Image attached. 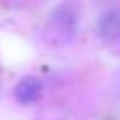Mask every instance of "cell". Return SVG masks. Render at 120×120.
<instances>
[{
	"label": "cell",
	"mask_w": 120,
	"mask_h": 120,
	"mask_svg": "<svg viewBox=\"0 0 120 120\" xmlns=\"http://www.w3.org/2000/svg\"><path fill=\"white\" fill-rule=\"evenodd\" d=\"M97 33L104 41H115L120 38V8H107L97 22Z\"/></svg>",
	"instance_id": "1"
},
{
	"label": "cell",
	"mask_w": 120,
	"mask_h": 120,
	"mask_svg": "<svg viewBox=\"0 0 120 120\" xmlns=\"http://www.w3.org/2000/svg\"><path fill=\"white\" fill-rule=\"evenodd\" d=\"M13 94L20 104H23V105L33 104L41 95V82L35 76H25L17 82Z\"/></svg>",
	"instance_id": "2"
}]
</instances>
